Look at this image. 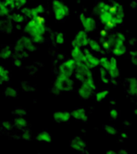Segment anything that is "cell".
I'll return each instance as SVG.
<instances>
[{
	"mask_svg": "<svg viewBox=\"0 0 137 154\" xmlns=\"http://www.w3.org/2000/svg\"><path fill=\"white\" fill-rule=\"evenodd\" d=\"M118 153L127 154V153H128V151H127V150H119V151L118 152Z\"/></svg>",
	"mask_w": 137,
	"mask_h": 154,
	"instance_id": "obj_44",
	"label": "cell"
},
{
	"mask_svg": "<svg viewBox=\"0 0 137 154\" xmlns=\"http://www.w3.org/2000/svg\"><path fill=\"white\" fill-rule=\"evenodd\" d=\"M89 42H90V37L88 36V32L86 31L83 30V31H79L75 34L71 44H72V47L83 48V47L88 46Z\"/></svg>",
	"mask_w": 137,
	"mask_h": 154,
	"instance_id": "obj_8",
	"label": "cell"
},
{
	"mask_svg": "<svg viewBox=\"0 0 137 154\" xmlns=\"http://www.w3.org/2000/svg\"><path fill=\"white\" fill-rule=\"evenodd\" d=\"M134 114H135V115H136V116H137V108L136 109H135V111H134Z\"/></svg>",
	"mask_w": 137,
	"mask_h": 154,
	"instance_id": "obj_47",
	"label": "cell"
},
{
	"mask_svg": "<svg viewBox=\"0 0 137 154\" xmlns=\"http://www.w3.org/2000/svg\"><path fill=\"white\" fill-rule=\"evenodd\" d=\"M108 71H109V74L112 80H115L120 77V70L118 69V61H117L115 57L110 58V65H109Z\"/></svg>",
	"mask_w": 137,
	"mask_h": 154,
	"instance_id": "obj_13",
	"label": "cell"
},
{
	"mask_svg": "<svg viewBox=\"0 0 137 154\" xmlns=\"http://www.w3.org/2000/svg\"><path fill=\"white\" fill-rule=\"evenodd\" d=\"M22 138L24 140V141H31V134L30 131H24L23 134H22Z\"/></svg>",
	"mask_w": 137,
	"mask_h": 154,
	"instance_id": "obj_42",
	"label": "cell"
},
{
	"mask_svg": "<svg viewBox=\"0 0 137 154\" xmlns=\"http://www.w3.org/2000/svg\"><path fill=\"white\" fill-rule=\"evenodd\" d=\"M53 87L60 92H71L74 89V81L71 77H66L59 73L55 79Z\"/></svg>",
	"mask_w": 137,
	"mask_h": 154,
	"instance_id": "obj_3",
	"label": "cell"
},
{
	"mask_svg": "<svg viewBox=\"0 0 137 154\" xmlns=\"http://www.w3.org/2000/svg\"><path fill=\"white\" fill-rule=\"evenodd\" d=\"M19 95V91L17 88L13 87H6L4 89V96L7 98H15Z\"/></svg>",
	"mask_w": 137,
	"mask_h": 154,
	"instance_id": "obj_27",
	"label": "cell"
},
{
	"mask_svg": "<svg viewBox=\"0 0 137 154\" xmlns=\"http://www.w3.org/2000/svg\"><path fill=\"white\" fill-rule=\"evenodd\" d=\"M70 149L74 151H77L80 152H83L86 149V143L81 137H74L70 141Z\"/></svg>",
	"mask_w": 137,
	"mask_h": 154,
	"instance_id": "obj_12",
	"label": "cell"
},
{
	"mask_svg": "<svg viewBox=\"0 0 137 154\" xmlns=\"http://www.w3.org/2000/svg\"><path fill=\"white\" fill-rule=\"evenodd\" d=\"M110 65V59H109L108 57H101L100 58V66L106 69L107 70L109 69Z\"/></svg>",
	"mask_w": 137,
	"mask_h": 154,
	"instance_id": "obj_35",
	"label": "cell"
},
{
	"mask_svg": "<svg viewBox=\"0 0 137 154\" xmlns=\"http://www.w3.org/2000/svg\"><path fill=\"white\" fill-rule=\"evenodd\" d=\"M13 122L14 127L20 130L25 129L28 126V121L26 120L25 116H15Z\"/></svg>",
	"mask_w": 137,
	"mask_h": 154,
	"instance_id": "obj_25",
	"label": "cell"
},
{
	"mask_svg": "<svg viewBox=\"0 0 137 154\" xmlns=\"http://www.w3.org/2000/svg\"><path fill=\"white\" fill-rule=\"evenodd\" d=\"M100 74H101V79L102 80V82L103 83H105V84H109V82H110V80H111V78H110V76H109V71L106 69H104V68H101L100 69Z\"/></svg>",
	"mask_w": 137,
	"mask_h": 154,
	"instance_id": "obj_31",
	"label": "cell"
},
{
	"mask_svg": "<svg viewBox=\"0 0 137 154\" xmlns=\"http://www.w3.org/2000/svg\"><path fill=\"white\" fill-rule=\"evenodd\" d=\"M109 95V89H103L101 91H99L96 95H95V99L97 102L99 103H101L103 102Z\"/></svg>",
	"mask_w": 137,
	"mask_h": 154,
	"instance_id": "obj_30",
	"label": "cell"
},
{
	"mask_svg": "<svg viewBox=\"0 0 137 154\" xmlns=\"http://www.w3.org/2000/svg\"><path fill=\"white\" fill-rule=\"evenodd\" d=\"M71 118L72 115L68 111H57L53 115V119L57 123H67Z\"/></svg>",
	"mask_w": 137,
	"mask_h": 154,
	"instance_id": "obj_14",
	"label": "cell"
},
{
	"mask_svg": "<svg viewBox=\"0 0 137 154\" xmlns=\"http://www.w3.org/2000/svg\"><path fill=\"white\" fill-rule=\"evenodd\" d=\"M8 18L13 23H23L26 20V16L21 12H13L8 15Z\"/></svg>",
	"mask_w": 137,
	"mask_h": 154,
	"instance_id": "obj_19",
	"label": "cell"
},
{
	"mask_svg": "<svg viewBox=\"0 0 137 154\" xmlns=\"http://www.w3.org/2000/svg\"><path fill=\"white\" fill-rule=\"evenodd\" d=\"M1 126L5 131H12L14 127V125H13V122L12 121H3L1 123Z\"/></svg>",
	"mask_w": 137,
	"mask_h": 154,
	"instance_id": "obj_37",
	"label": "cell"
},
{
	"mask_svg": "<svg viewBox=\"0 0 137 154\" xmlns=\"http://www.w3.org/2000/svg\"><path fill=\"white\" fill-rule=\"evenodd\" d=\"M13 48L5 45L0 49V59L1 60H9L13 58Z\"/></svg>",
	"mask_w": 137,
	"mask_h": 154,
	"instance_id": "obj_21",
	"label": "cell"
},
{
	"mask_svg": "<svg viewBox=\"0 0 137 154\" xmlns=\"http://www.w3.org/2000/svg\"><path fill=\"white\" fill-rule=\"evenodd\" d=\"M127 92L131 96H137V78H130L127 79Z\"/></svg>",
	"mask_w": 137,
	"mask_h": 154,
	"instance_id": "obj_20",
	"label": "cell"
},
{
	"mask_svg": "<svg viewBox=\"0 0 137 154\" xmlns=\"http://www.w3.org/2000/svg\"><path fill=\"white\" fill-rule=\"evenodd\" d=\"M14 3L16 9H22L27 5L28 0H14Z\"/></svg>",
	"mask_w": 137,
	"mask_h": 154,
	"instance_id": "obj_39",
	"label": "cell"
},
{
	"mask_svg": "<svg viewBox=\"0 0 137 154\" xmlns=\"http://www.w3.org/2000/svg\"><path fill=\"white\" fill-rule=\"evenodd\" d=\"M103 129L104 131L109 134V135H116L118 134V129L114 126V125H103Z\"/></svg>",
	"mask_w": 137,
	"mask_h": 154,
	"instance_id": "obj_33",
	"label": "cell"
},
{
	"mask_svg": "<svg viewBox=\"0 0 137 154\" xmlns=\"http://www.w3.org/2000/svg\"><path fill=\"white\" fill-rule=\"evenodd\" d=\"M98 16H99L100 22L105 26L109 22H110L111 20H113L114 14L109 10H108V11H104V12L101 13Z\"/></svg>",
	"mask_w": 137,
	"mask_h": 154,
	"instance_id": "obj_24",
	"label": "cell"
},
{
	"mask_svg": "<svg viewBox=\"0 0 137 154\" xmlns=\"http://www.w3.org/2000/svg\"><path fill=\"white\" fill-rule=\"evenodd\" d=\"M88 46L90 47V49L94 51V52H101V49H102V46L101 44L100 43V42L96 41V40H93V39H90V42H89V44Z\"/></svg>",
	"mask_w": 137,
	"mask_h": 154,
	"instance_id": "obj_29",
	"label": "cell"
},
{
	"mask_svg": "<svg viewBox=\"0 0 137 154\" xmlns=\"http://www.w3.org/2000/svg\"><path fill=\"white\" fill-rule=\"evenodd\" d=\"M79 19L82 23V26L87 32H92L96 30L97 22L92 16H86L84 14H81Z\"/></svg>",
	"mask_w": 137,
	"mask_h": 154,
	"instance_id": "obj_9",
	"label": "cell"
},
{
	"mask_svg": "<svg viewBox=\"0 0 137 154\" xmlns=\"http://www.w3.org/2000/svg\"><path fill=\"white\" fill-rule=\"evenodd\" d=\"M119 116V113L116 108H112L109 112V117L111 120H117L118 117Z\"/></svg>",
	"mask_w": 137,
	"mask_h": 154,
	"instance_id": "obj_40",
	"label": "cell"
},
{
	"mask_svg": "<svg viewBox=\"0 0 137 154\" xmlns=\"http://www.w3.org/2000/svg\"><path fill=\"white\" fill-rule=\"evenodd\" d=\"M109 9V4L104 2V1H100L96 4V5L93 8V13L96 15H99L101 13L104 11H108Z\"/></svg>",
	"mask_w": 137,
	"mask_h": 154,
	"instance_id": "obj_26",
	"label": "cell"
},
{
	"mask_svg": "<svg viewBox=\"0 0 137 154\" xmlns=\"http://www.w3.org/2000/svg\"><path fill=\"white\" fill-rule=\"evenodd\" d=\"M121 136H122L123 138H127V137H128L126 134H121Z\"/></svg>",
	"mask_w": 137,
	"mask_h": 154,
	"instance_id": "obj_46",
	"label": "cell"
},
{
	"mask_svg": "<svg viewBox=\"0 0 137 154\" xmlns=\"http://www.w3.org/2000/svg\"><path fill=\"white\" fill-rule=\"evenodd\" d=\"M71 115H72V118H74L77 121H81L83 123H87V121H88V115L84 108H82V107L76 108L71 112Z\"/></svg>",
	"mask_w": 137,
	"mask_h": 154,
	"instance_id": "obj_15",
	"label": "cell"
},
{
	"mask_svg": "<svg viewBox=\"0 0 137 154\" xmlns=\"http://www.w3.org/2000/svg\"><path fill=\"white\" fill-rule=\"evenodd\" d=\"M35 139L37 142L44 143H49L52 142V136H51L50 133L47 132V131H43V132L39 133L37 134V136L35 137Z\"/></svg>",
	"mask_w": 137,
	"mask_h": 154,
	"instance_id": "obj_22",
	"label": "cell"
},
{
	"mask_svg": "<svg viewBox=\"0 0 137 154\" xmlns=\"http://www.w3.org/2000/svg\"><path fill=\"white\" fill-rule=\"evenodd\" d=\"M108 41L110 43L111 49L118 46V45H121V44H125V42L127 41V37L124 33L120 32H111L108 37H107Z\"/></svg>",
	"mask_w": 137,
	"mask_h": 154,
	"instance_id": "obj_10",
	"label": "cell"
},
{
	"mask_svg": "<svg viewBox=\"0 0 137 154\" xmlns=\"http://www.w3.org/2000/svg\"><path fill=\"white\" fill-rule=\"evenodd\" d=\"M111 51L113 52V55H115L117 57H120V56H123L124 54L127 53V48L125 44H121V45H118V46L112 48Z\"/></svg>",
	"mask_w": 137,
	"mask_h": 154,
	"instance_id": "obj_28",
	"label": "cell"
},
{
	"mask_svg": "<svg viewBox=\"0 0 137 154\" xmlns=\"http://www.w3.org/2000/svg\"><path fill=\"white\" fill-rule=\"evenodd\" d=\"M12 64L15 67V68H20L22 64V58L15 54L13 58H12Z\"/></svg>",
	"mask_w": 137,
	"mask_h": 154,
	"instance_id": "obj_38",
	"label": "cell"
},
{
	"mask_svg": "<svg viewBox=\"0 0 137 154\" xmlns=\"http://www.w3.org/2000/svg\"><path fill=\"white\" fill-rule=\"evenodd\" d=\"M84 65H86L89 69L97 68L100 65V59L92 54L88 50H84Z\"/></svg>",
	"mask_w": 137,
	"mask_h": 154,
	"instance_id": "obj_11",
	"label": "cell"
},
{
	"mask_svg": "<svg viewBox=\"0 0 137 154\" xmlns=\"http://www.w3.org/2000/svg\"><path fill=\"white\" fill-rule=\"evenodd\" d=\"M76 66H77L76 60H74L73 58H71V59H68V60L63 61L59 65L58 71H59V73H61L66 77H72L74 75Z\"/></svg>",
	"mask_w": 137,
	"mask_h": 154,
	"instance_id": "obj_7",
	"label": "cell"
},
{
	"mask_svg": "<svg viewBox=\"0 0 137 154\" xmlns=\"http://www.w3.org/2000/svg\"><path fill=\"white\" fill-rule=\"evenodd\" d=\"M131 7L132 8H137V1H133L131 3Z\"/></svg>",
	"mask_w": 137,
	"mask_h": 154,
	"instance_id": "obj_43",
	"label": "cell"
},
{
	"mask_svg": "<svg viewBox=\"0 0 137 154\" xmlns=\"http://www.w3.org/2000/svg\"><path fill=\"white\" fill-rule=\"evenodd\" d=\"M37 50L36 43L29 36H22L19 38L13 45V51L16 54H21L24 51L32 52Z\"/></svg>",
	"mask_w": 137,
	"mask_h": 154,
	"instance_id": "obj_2",
	"label": "cell"
},
{
	"mask_svg": "<svg viewBox=\"0 0 137 154\" xmlns=\"http://www.w3.org/2000/svg\"><path fill=\"white\" fill-rule=\"evenodd\" d=\"M51 7L57 21H62L69 15V7L60 0H53Z\"/></svg>",
	"mask_w": 137,
	"mask_h": 154,
	"instance_id": "obj_5",
	"label": "cell"
},
{
	"mask_svg": "<svg viewBox=\"0 0 137 154\" xmlns=\"http://www.w3.org/2000/svg\"><path fill=\"white\" fill-rule=\"evenodd\" d=\"M11 14V10L6 6L3 0H0V18L2 17H8Z\"/></svg>",
	"mask_w": 137,
	"mask_h": 154,
	"instance_id": "obj_32",
	"label": "cell"
},
{
	"mask_svg": "<svg viewBox=\"0 0 137 154\" xmlns=\"http://www.w3.org/2000/svg\"><path fill=\"white\" fill-rule=\"evenodd\" d=\"M12 114L14 116H25L27 115V110L22 107H16L12 111Z\"/></svg>",
	"mask_w": 137,
	"mask_h": 154,
	"instance_id": "obj_34",
	"label": "cell"
},
{
	"mask_svg": "<svg viewBox=\"0 0 137 154\" xmlns=\"http://www.w3.org/2000/svg\"><path fill=\"white\" fill-rule=\"evenodd\" d=\"M13 31V22L8 17H2L0 19V32L4 33H10Z\"/></svg>",
	"mask_w": 137,
	"mask_h": 154,
	"instance_id": "obj_17",
	"label": "cell"
},
{
	"mask_svg": "<svg viewBox=\"0 0 137 154\" xmlns=\"http://www.w3.org/2000/svg\"><path fill=\"white\" fill-rule=\"evenodd\" d=\"M46 31V25L42 21H40L39 16L35 19H31L25 23L23 27V32L28 34L36 44H41L44 42V35Z\"/></svg>",
	"mask_w": 137,
	"mask_h": 154,
	"instance_id": "obj_1",
	"label": "cell"
},
{
	"mask_svg": "<svg viewBox=\"0 0 137 154\" xmlns=\"http://www.w3.org/2000/svg\"><path fill=\"white\" fill-rule=\"evenodd\" d=\"M74 76L81 83L93 78L92 69H89L84 64H77V66L74 69Z\"/></svg>",
	"mask_w": 137,
	"mask_h": 154,
	"instance_id": "obj_6",
	"label": "cell"
},
{
	"mask_svg": "<svg viewBox=\"0 0 137 154\" xmlns=\"http://www.w3.org/2000/svg\"><path fill=\"white\" fill-rule=\"evenodd\" d=\"M109 153H118V152H115V151H108V152H107V154Z\"/></svg>",
	"mask_w": 137,
	"mask_h": 154,
	"instance_id": "obj_45",
	"label": "cell"
},
{
	"mask_svg": "<svg viewBox=\"0 0 137 154\" xmlns=\"http://www.w3.org/2000/svg\"><path fill=\"white\" fill-rule=\"evenodd\" d=\"M55 42L57 44H59V45L64 44L65 42H66V36H65V34L63 32H57L56 34V36H55Z\"/></svg>",
	"mask_w": 137,
	"mask_h": 154,
	"instance_id": "obj_36",
	"label": "cell"
},
{
	"mask_svg": "<svg viewBox=\"0 0 137 154\" xmlns=\"http://www.w3.org/2000/svg\"><path fill=\"white\" fill-rule=\"evenodd\" d=\"M3 1H4V3L6 5V6H7L11 11H13V10H14V9H16L14 0H3Z\"/></svg>",
	"mask_w": 137,
	"mask_h": 154,
	"instance_id": "obj_41",
	"label": "cell"
},
{
	"mask_svg": "<svg viewBox=\"0 0 137 154\" xmlns=\"http://www.w3.org/2000/svg\"><path fill=\"white\" fill-rule=\"evenodd\" d=\"M96 89H97V86L95 84L94 79L92 78L82 83L80 88L77 89V94L81 99L88 100L93 96Z\"/></svg>",
	"mask_w": 137,
	"mask_h": 154,
	"instance_id": "obj_4",
	"label": "cell"
},
{
	"mask_svg": "<svg viewBox=\"0 0 137 154\" xmlns=\"http://www.w3.org/2000/svg\"><path fill=\"white\" fill-rule=\"evenodd\" d=\"M71 57L76 60L77 64H84V51L80 47H73L71 50Z\"/></svg>",
	"mask_w": 137,
	"mask_h": 154,
	"instance_id": "obj_16",
	"label": "cell"
},
{
	"mask_svg": "<svg viewBox=\"0 0 137 154\" xmlns=\"http://www.w3.org/2000/svg\"><path fill=\"white\" fill-rule=\"evenodd\" d=\"M11 79L10 71L3 65L0 64V85L8 83Z\"/></svg>",
	"mask_w": 137,
	"mask_h": 154,
	"instance_id": "obj_23",
	"label": "cell"
},
{
	"mask_svg": "<svg viewBox=\"0 0 137 154\" xmlns=\"http://www.w3.org/2000/svg\"><path fill=\"white\" fill-rule=\"evenodd\" d=\"M21 12L27 17L30 19H35L38 18L39 14L38 13L36 7H23L21 9Z\"/></svg>",
	"mask_w": 137,
	"mask_h": 154,
	"instance_id": "obj_18",
	"label": "cell"
}]
</instances>
